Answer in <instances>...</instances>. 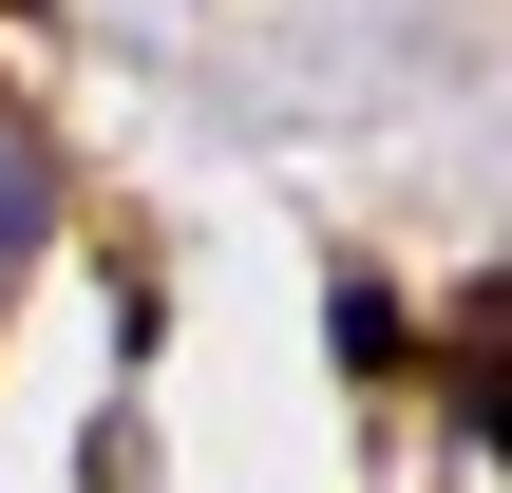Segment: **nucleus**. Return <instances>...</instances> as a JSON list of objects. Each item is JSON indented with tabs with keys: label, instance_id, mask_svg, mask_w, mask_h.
<instances>
[{
	"label": "nucleus",
	"instance_id": "obj_1",
	"mask_svg": "<svg viewBox=\"0 0 512 493\" xmlns=\"http://www.w3.org/2000/svg\"><path fill=\"white\" fill-rule=\"evenodd\" d=\"M323 342H342V361H361V380H380V361H399V342H418V323H399V285H342V304H323Z\"/></svg>",
	"mask_w": 512,
	"mask_h": 493
},
{
	"label": "nucleus",
	"instance_id": "obj_2",
	"mask_svg": "<svg viewBox=\"0 0 512 493\" xmlns=\"http://www.w3.org/2000/svg\"><path fill=\"white\" fill-rule=\"evenodd\" d=\"M19 247H38V152L0 133V285H19Z\"/></svg>",
	"mask_w": 512,
	"mask_h": 493
}]
</instances>
